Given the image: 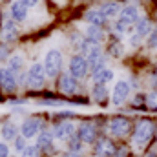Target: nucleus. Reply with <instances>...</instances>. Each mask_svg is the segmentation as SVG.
Instances as JSON below:
<instances>
[{
	"label": "nucleus",
	"instance_id": "c756f323",
	"mask_svg": "<svg viewBox=\"0 0 157 157\" xmlns=\"http://www.w3.org/2000/svg\"><path fill=\"white\" fill-rule=\"evenodd\" d=\"M0 157H9V146L6 143H0Z\"/></svg>",
	"mask_w": 157,
	"mask_h": 157
},
{
	"label": "nucleus",
	"instance_id": "7c9ffc66",
	"mask_svg": "<svg viewBox=\"0 0 157 157\" xmlns=\"http://www.w3.org/2000/svg\"><path fill=\"white\" fill-rule=\"evenodd\" d=\"M121 49H122V48H121L119 44H113V46H112V55H115V57H119V55L122 53Z\"/></svg>",
	"mask_w": 157,
	"mask_h": 157
},
{
	"label": "nucleus",
	"instance_id": "f257e3e1",
	"mask_svg": "<svg viewBox=\"0 0 157 157\" xmlns=\"http://www.w3.org/2000/svg\"><path fill=\"white\" fill-rule=\"evenodd\" d=\"M154 132H155V126L154 122L150 121H141L135 128V133H133V143L137 146H146L150 143V139L154 137Z\"/></svg>",
	"mask_w": 157,
	"mask_h": 157
},
{
	"label": "nucleus",
	"instance_id": "5701e85b",
	"mask_svg": "<svg viewBox=\"0 0 157 157\" xmlns=\"http://www.w3.org/2000/svg\"><path fill=\"white\" fill-rule=\"evenodd\" d=\"M148 31H150L148 18H139V22H137V37H146Z\"/></svg>",
	"mask_w": 157,
	"mask_h": 157
},
{
	"label": "nucleus",
	"instance_id": "aec40b11",
	"mask_svg": "<svg viewBox=\"0 0 157 157\" xmlns=\"http://www.w3.org/2000/svg\"><path fill=\"white\" fill-rule=\"evenodd\" d=\"M93 99L99 104H102L108 99V90L104 88V84H95V88H93Z\"/></svg>",
	"mask_w": 157,
	"mask_h": 157
},
{
	"label": "nucleus",
	"instance_id": "72a5a7b5",
	"mask_svg": "<svg viewBox=\"0 0 157 157\" xmlns=\"http://www.w3.org/2000/svg\"><path fill=\"white\" fill-rule=\"evenodd\" d=\"M62 157H80V154H75V152H64Z\"/></svg>",
	"mask_w": 157,
	"mask_h": 157
},
{
	"label": "nucleus",
	"instance_id": "e433bc0d",
	"mask_svg": "<svg viewBox=\"0 0 157 157\" xmlns=\"http://www.w3.org/2000/svg\"><path fill=\"white\" fill-rule=\"evenodd\" d=\"M95 157H101V155H95Z\"/></svg>",
	"mask_w": 157,
	"mask_h": 157
},
{
	"label": "nucleus",
	"instance_id": "6e6552de",
	"mask_svg": "<svg viewBox=\"0 0 157 157\" xmlns=\"http://www.w3.org/2000/svg\"><path fill=\"white\" fill-rule=\"evenodd\" d=\"M40 126H42V122L39 119H28V121L22 122L20 133H22L24 139H33V137H37L40 133Z\"/></svg>",
	"mask_w": 157,
	"mask_h": 157
},
{
	"label": "nucleus",
	"instance_id": "39448f33",
	"mask_svg": "<svg viewBox=\"0 0 157 157\" xmlns=\"http://www.w3.org/2000/svg\"><path fill=\"white\" fill-rule=\"evenodd\" d=\"M44 66L42 64H33L28 71V86L33 90H39L44 86Z\"/></svg>",
	"mask_w": 157,
	"mask_h": 157
},
{
	"label": "nucleus",
	"instance_id": "423d86ee",
	"mask_svg": "<svg viewBox=\"0 0 157 157\" xmlns=\"http://www.w3.org/2000/svg\"><path fill=\"white\" fill-rule=\"evenodd\" d=\"M77 137L84 144H93L97 141V130L91 122H82L77 130Z\"/></svg>",
	"mask_w": 157,
	"mask_h": 157
},
{
	"label": "nucleus",
	"instance_id": "b1692460",
	"mask_svg": "<svg viewBox=\"0 0 157 157\" xmlns=\"http://www.w3.org/2000/svg\"><path fill=\"white\" fill-rule=\"evenodd\" d=\"M20 68H22V57H20V55L11 57V59H9V70H11V71H18Z\"/></svg>",
	"mask_w": 157,
	"mask_h": 157
},
{
	"label": "nucleus",
	"instance_id": "0eeeda50",
	"mask_svg": "<svg viewBox=\"0 0 157 157\" xmlns=\"http://www.w3.org/2000/svg\"><path fill=\"white\" fill-rule=\"evenodd\" d=\"M86 70H88V60L82 55L71 57V60H70V75H73L75 78H80L86 75Z\"/></svg>",
	"mask_w": 157,
	"mask_h": 157
},
{
	"label": "nucleus",
	"instance_id": "4468645a",
	"mask_svg": "<svg viewBox=\"0 0 157 157\" xmlns=\"http://www.w3.org/2000/svg\"><path fill=\"white\" fill-rule=\"evenodd\" d=\"M53 133L51 132H40L39 133V137H37V148L39 150H49L51 148V143H53Z\"/></svg>",
	"mask_w": 157,
	"mask_h": 157
},
{
	"label": "nucleus",
	"instance_id": "ddd939ff",
	"mask_svg": "<svg viewBox=\"0 0 157 157\" xmlns=\"http://www.w3.org/2000/svg\"><path fill=\"white\" fill-rule=\"evenodd\" d=\"M60 91L62 93H66V95H73L75 93V90H77V82H75V77L73 75H62L60 77Z\"/></svg>",
	"mask_w": 157,
	"mask_h": 157
},
{
	"label": "nucleus",
	"instance_id": "2eb2a0df",
	"mask_svg": "<svg viewBox=\"0 0 157 157\" xmlns=\"http://www.w3.org/2000/svg\"><path fill=\"white\" fill-rule=\"evenodd\" d=\"M0 133H2V139L4 141H15L18 135V128H17V124H13V122H6L4 126H2V130H0Z\"/></svg>",
	"mask_w": 157,
	"mask_h": 157
},
{
	"label": "nucleus",
	"instance_id": "f704fd0d",
	"mask_svg": "<svg viewBox=\"0 0 157 157\" xmlns=\"http://www.w3.org/2000/svg\"><path fill=\"white\" fill-rule=\"evenodd\" d=\"M6 55H7V51H6V49H4V48H0V59H4V57H6Z\"/></svg>",
	"mask_w": 157,
	"mask_h": 157
},
{
	"label": "nucleus",
	"instance_id": "20e7f679",
	"mask_svg": "<svg viewBox=\"0 0 157 157\" xmlns=\"http://www.w3.org/2000/svg\"><path fill=\"white\" fill-rule=\"evenodd\" d=\"M75 132H77L75 124L70 122V121H64V122H59V124L55 126V130H53V137L59 139V141H70V139L75 137Z\"/></svg>",
	"mask_w": 157,
	"mask_h": 157
},
{
	"label": "nucleus",
	"instance_id": "f3484780",
	"mask_svg": "<svg viewBox=\"0 0 157 157\" xmlns=\"http://www.w3.org/2000/svg\"><path fill=\"white\" fill-rule=\"evenodd\" d=\"M84 18H86L91 26H99V28H101V26L104 24V20H106V17H104L101 11H93V9L88 11V13L84 15Z\"/></svg>",
	"mask_w": 157,
	"mask_h": 157
},
{
	"label": "nucleus",
	"instance_id": "c9c22d12",
	"mask_svg": "<svg viewBox=\"0 0 157 157\" xmlns=\"http://www.w3.org/2000/svg\"><path fill=\"white\" fill-rule=\"evenodd\" d=\"M146 157H157V154H154V152H150V154H146Z\"/></svg>",
	"mask_w": 157,
	"mask_h": 157
},
{
	"label": "nucleus",
	"instance_id": "393cba45",
	"mask_svg": "<svg viewBox=\"0 0 157 157\" xmlns=\"http://www.w3.org/2000/svg\"><path fill=\"white\" fill-rule=\"evenodd\" d=\"M68 143H70V152H75V154H80V148H82V144H84V143H82V141L78 139L77 135H75L73 139H70Z\"/></svg>",
	"mask_w": 157,
	"mask_h": 157
},
{
	"label": "nucleus",
	"instance_id": "4be33fe9",
	"mask_svg": "<svg viewBox=\"0 0 157 157\" xmlns=\"http://www.w3.org/2000/svg\"><path fill=\"white\" fill-rule=\"evenodd\" d=\"M4 40H15V37H17V28H15V24L11 22V20H7L6 24H4Z\"/></svg>",
	"mask_w": 157,
	"mask_h": 157
},
{
	"label": "nucleus",
	"instance_id": "2f4dec72",
	"mask_svg": "<svg viewBox=\"0 0 157 157\" xmlns=\"http://www.w3.org/2000/svg\"><path fill=\"white\" fill-rule=\"evenodd\" d=\"M113 157H128V150H126V148H119Z\"/></svg>",
	"mask_w": 157,
	"mask_h": 157
},
{
	"label": "nucleus",
	"instance_id": "473e14b6",
	"mask_svg": "<svg viewBox=\"0 0 157 157\" xmlns=\"http://www.w3.org/2000/svg\"><path fill=\"white\" fill-rule=\"evenodd\" d=\"M20 2H22L26 7H33V6H37V2H39V0H20Z\"/></svg>",
	"mask_w": 157,
	"mask_h": 157
},
{
	"label": "nucleus",
	"instance_id": "a211bd4d",
	"mask_svg": "<svg viewBox=\"0 0 157 157\" xmlns=\"http://www.w3.org/2000/svg\"><path fill=\"white\" fill-rule=\"evenodd\" d=\"M119 11H121V7H119L117 2H104V4L101 6V13H102L104 17H115Z\"/></svg>",
	"mask_w": 157,
	"mask_h": 157
},
{
	"label": "nucleus",
	"instance_id": "6ab92c4d",
	"mask_svg": "<svg viewBox=\"0 0 157 157\" xmlns=\"http://www.w3.org/2000/svg\"><path fill=\"white\" fill-rule=\"evenodd\" d=\"M113 78V71L112 70H101L99 73H95L93 75V80H95V84H106V82H110Z\"/></svg>",
	"mask_w": 157,
	"mask_h": 157
},
{
	"label": "nucleus",
	"instance_id": "412c9836",
	"mask_svg": "<svg viewBox=\"0 0 157 157\" xmlns=\"http://www.w3.org/2000/svg\"><path fill=\"white\" fill-rule=\"evenodd\" d=\"M86 37H88V40H91V42H101V40L104 39V33L101 31L99 26H90L88 31H86Z\"/></svg>",
	"mask_w": 157,
	"mask_h": 157
},
{
	"label": "nucleus",
	"instance_id": "c85d7f7f",
	"mask_svg": "<svg viewBox=\"0 0 157 157\" xmlns=\"http://www.w3.org/2000/svg\"><path fill=\"white\" fill-rule=\"evenodd\" d=\"M148 44H150L152 48H157V28L152 31V35L148 37Z\"/></svg>",
	"mask_w": 157,
	"mask_h": 157
},
{
	"label": "nucleus",
	"instance_id": "cd10ccee",
	"mask_svg": "<svg viewBox=\"0 0 157 157\" xmlns=\"http://www.w3.org/2000/svg\"><path fill=\"white\" fill-rule=\"evenodd\" d=\"M146 104H148L150 108H155V110H157V91L150 93V95L146 97Z\"/></svg>",
	"mask_w": 157,
	"mask_h": 157
},
{
	"label": "nucleus",
	"instance_id": "bb28decb",
	"mask_svg": "<svg viewBox=\"0 0 157 157\" xmlns=\"http://www.w3.org/2000/svg\"><path fill=\"white\" fill-rule=\"evenodd\" d=\"M22 157H39V148L37 146H28L22 152Z\"/></svg>",
	"mask_w": 157,
	"mask_h": 157
},
{
	"label": "nucleus",
	"instance_id": "9b49d317",
	"mask_svg": "<svg viewBox=\"0 0 157 157\" xmlns=\"http://www.w3.org/2000/svg\"><path fill=\"white\" fill-rule=\"evenodd\" d=\"M95 152H97V155H101V157H113L115 152H117V146L110 139H99L97 146H95Z\"/></svg>",
	"mask_w": 157,
	"mask_h": 157
},
{
	"label": "nucleus",
	"instance_id": "f03ea898",
	"mask_svg": "<svg viewBox=\"0 0 157 157\" xmlns=\"http://www.w3.org/2000/svg\"><path fill=\"white\" fill-rule=\"evenodd\" d=\"M60 66H62V55L60 51L57 49H49L46 53V59H44V71L48 77H57L59 71H60Z\"/></svg>",
	"mask_w": 157,
	"mask_h": 157
},
{
	"label": "nucleus",
	"instance_id": "7ed1b4c3",
	"mask_svg": "<svg viewBox=\"0 0 157 157\" xmlns=\"http://www.w3.org/2000/svg\"><path fill=\"white\" fill-rule=\"evenodd\" d=\"M130 128H132V122H130L128 117L117 115V117H113L110 121V133L113 137H124V135H128Z\"/></svg>",
	"mask_w": 157,
	"mask_h": 157
},
{
	"label": "nucleus",
	"instance_id": "1a4fd4ad",
	"mask_svg": "<svg viewBox=\"0 0 157 157\" xmlns=\"http://www.w3.org/2000/svg\"><path fill=\"white\" fill-rule=\"evenodd\" d=\"M139 22V11L135 6H126L122 11H121V17H119V24H122L124 28L132 26V24H137Z\"/></svg>",
	"mask_w": 157,
	"mask_h": 157
},
{
	"label": "nucleus",
	"instance_id": "dca6fc26",
	"mask_svg": "<svg viewBox=\"0 0 157 157\" xmlns=\"http://www.w3.org/2000/svg\"><path fill=\"white\" fill-rule=\"evenodd\" d=\"M11 15H13V18H15V20H18V22H20V20H24V18H26V15H28V7L18 0V2H15V4L11 6Z\"/></svg>",
	"mask_w": 157,
	"mask_h": 157
},
{
	"label": "nucleus",
	"instance_id": "a878e982",
	"mask_svg": "<svg viewBox=\"0 0 157 157\" xmlns=\"http://www.w3.org/2000/svg\"><path fill=\"white\" fill-rule=\"evenodd\" d=\"M26 148H28L26 139H24V137H17V139H15V150H17V152H24Z\"/></svg>",
	"mask_w": 157,
	"mask_h": 157
},
{
	"label": "nucleus",
	"instance_id": "f8f14e48",
	"mask_svg": "<svg viewBox=\"0 0 157 157\" xmlns=\"http://www.w3.org/2000/svg\"><path fill=\"white\" fill-rule=\"evenodd\" d=\"M128 95H130V86H128L126 82L119 80L117 84H115V88H113V104H115V106L122 104V102L128 99Z\"/></svg>",
	"mask_w": 157,
	"mask_h": 157
},
{
	"label": "nucleus",
	"instance_id": "9d476101",
	"mask_svg": "<svg viewBox=\"0 0 157 157\" xmlns=\"http://www.w3.org/2000/svg\"><path fill=\"white\" fill-rule=\"evenodd\" d=\"M0 86L7 93H13L17 90V78H15L11 70H6V68L0 70Z\"/></svg>",
	"mask_w": 157,
	"mask_h": 157
}]
</instances>
